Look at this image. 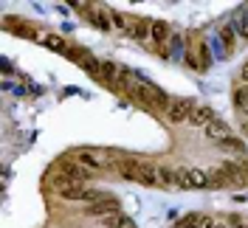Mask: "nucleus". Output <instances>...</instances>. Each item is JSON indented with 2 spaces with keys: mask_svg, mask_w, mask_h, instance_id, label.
I'll list each match as a JSON object with an SVG mask.
<instances>
[{
  "mask_svg": "<svg viewBox=\"0 0 248 228\" xmlns=\"http://www.w3.org/2000/svg\"><path fill=\"white\" fill-rule=\"evenodd\" d=\"M220 147H226V150H237V152H243L246 147L240 144V138H234V136H229L226 141H220Z\"/></svg>",
  "mask_w": 248,
  "mask_h": 228,
  "instance_id": "a211bd4d",
  "label": "nucleus"
},
{
  "mask_svg": "<svg viewBox=\"0 0 248 228\" xmlns=\"http://www.w3.org/2000/svg\"><path fill=\"white\" fill-rule=\"evenodd\" d=\"M195 110H198V105H195L192 99H178L175 105H170V110H167V116H170V122L181 124V122H189Z\"/></svg>",
  "mask_w": 248,
  "mask_h": 228,
  "instance_id": "39448f33",
  "label": "nucleus"
},
{
  "mask_svg": "<svg viewBox=\"0 0 248 228\" xmlns=\"http://www.w3.org/2000/svg\"><path fill=\"white\" fill-rule=\"evenodd\" d=\"M77 161H79V164H82L85 169H88V172H99V169H105V164H102V161H99L93 152H79Z\"/></svg>",
  "mask_w": 248,
  "mask_h": 228,
  "instance_id": "dca6fc26",
  "label": "nucleus"
},
{
  "mask_svg": "<svg viewBox=\"0 0 248 228\" xmlns=\"http://www.w3.org/2000/svg\"><path fill=\"white\" fill-rule=\"evenodd\" d=\"M119 74H122V68L116 65V62H108V60H102V74H99V79L108 85V88H119Z\"/></svg>",
  "mask_w": 248,
  "mask_h": 228,
  "instance_id": "6e6552de",
  "label": "nucleus"
},
{
  "mask_svg": "<svg viewBox=\"0 0 248 228\" xmlns=\"http://www.w3.org/2000/svg\"><path fill=\"white\" fill-rule=\"evenodd\" d=\"M232 29L237 31V37H240V40H246V43H248V9H246V6L234 12Z\"/></svg>",
  "mask_w": 248,
  "mask_h": 228,
  "instance_id": "9d476101",
  "label": "nucleus"
},
{
  "mask_svg": "<svg viewBox=\"0 0 248 228\" xmlns=\"http://www.w3.org/2000/svg\"><path fill=\"white\" fill-rule=\"evenodd\" d=\"M119 200L116 198H105L99 200V203H93V206H88V214L91 217H110V214H119Z\"/></svg>",
  "mask_w": 248,
  "mask_h": 228,
  "instance_id": "0eeeda50",
  "label": "nucleus"
},
{
  "mask_svg": "<svg viewBox=\"0 0 248 228\" xmlns=\"http://www.w3.org/2000/svg\"><path fill=\"white\" fill-rule=\"evenodd\" d=\"M229 133H232V130H229V124L223 122V119H215V122L206 127V138H209V141H217V144H220V141H226Z\"/></svg>",
  "mask_w": 248,
  "mask_h": 228,
  "instance_id": "1a4fd4ad",
  "label": "nucleus"
},
{
  "mask_svg": "<svg viewBox=\"0 0 248 228\" xmlns=\"http://www.w3.org/2000/svg\"><path fill=\"white\" fill-rule=\"evenodd\" d=\"M232 226H234V228H248V226H243V223H240L237 217H232Z\"/></svg>",
  "mask_w": 248,
  "mask_h": 228,
  "instance_id": "6ab92c4d",
  "label": "nucleus"
},
{
  "mask_svg": "<svg viewBox=\"0 0 248 228\" xmlns=\"http://www.w3.org/2000/svg\"><path fill=\"white\" fill-rule=\"evenodd\" d=\"M147 26H153V23H136V26H130V34H133L136 40H144V37H147Z\"/></svg>",
  "mask_w": 248,
  "mask_h": 228,
  "instance_id": "f3484780",
  "label": "nucleus"
},
{
  "mask_svg": "<svg viewBox=\"0 0 248 228\" xmlns=\"http://www.w3.org/2000/svg\"><path fill=\"white\" fill-rule=\"evenodd\" d=\"M217 116H215V110H212V107H198V110H195V113H192V119H189V124H195V127H203V130H206V127H209V124L215 122Z\"/></svg>",
  "mask_w": 248,
  "mask_h": 228,
  "instance_id": "9b49d317",
  "label": "nucleus"
},
{
  "mask_svg": "<svg viewBox=\"0 0 248 228\" xmlns=\"http://www.w3.org/2000/svg\"><path fill=\"white\" fill-rule=\"evenodd\" d=\"M178 189H212V178L203 169L178 167Z\"/></svg>",
  "mask_w": 248,
  "mask_h": 228,
  "instance_id": "7ed1b4c3",
  "label": "nucleus"
},
{
  "mask_svg": "<svg viewBox=\"0 0 248 228\" xmlns=\"http://www.w3.org/2000/svg\"><path fill=\"white\" fill-rule=\"evenodd\" d=\"M119 172H122L127 181H136L141 186H161L158 183V167L153 164H141V161H122V164H116Z\"/></svg>",
  "mask_w": 248,
  "mask_h": 228,
  "instance_id": "f257e3e1",
  "label": "nucleus"
},
{
  "mask_svg": "<svg viewBox=\"0 0 248 228\" xmlns=\"http://www.w3.org/2000/svg\"><path fill=\"white\" fill-rule=\"evenodd\" d=\"M57 172H60V178H65V181H71V183H85L93 175L79 161H71V158H62L60 164H57Z\"/></svg>",
  "mask_w": 248,
  "mask_h": 228,
  "instance_id": "20e7f679",
  "label": "nucleus"
},
{
  "mask_svg": "<svg viewBox=\"0 0 248 228\" xmlns=\"http://www.w3.org/2000/svg\"><path fill=\"white\" fill-rule=\"evenodd\" d=\"M234 40H237V31L232 29V23L223 26V29H220V46H223V54H232L234 51Z\"/></svg>",
  "mask_w": 248,
  "mask_h": 228,
  "instance_id": "2eb2a0df",
  "label": "nucleus"
},
{
  "mask_svg": "<svg viewBox=\"0 0 248 228\" xmlns=\"http://www.w3.org/2000/svg\"><path fill=\"white\" fill-rule=\"evenodd\" d=\"M246 9H248V3H246Z\"/></svg>",
  "mask_w": 248,
  "mask_h": 228,
  "instance_id": "412c9836",
  "label": "nucleus"
},
{
  "mask_svg": "<svg viewBox=\"0 0 248 228\" xmlns=\"http://www.w3.org/2000/svg\"><path fill=\"white\" fill-rule=\"evenodd\" d=\"M150 34H153V40H155L158 54H161V57H167V43L172 40L170 26H167V23H153V26H150Z\"/></svg>",
  "mask_w": 248,
  "mask_h": 228,
  "instance_id": "423d86ee",
  "label": "nucleus"
},
{
  "mask_svg": "<svg viewBox=\"0 0 248 228\" xmlns=\"http://www.w3.org/2000/svg\"><path fill=\"white\" fill-rule=\"evenodd\" d=\"M133 99H139V102H144V105L150 107H167L170 110V105H167V96H164V91H158L153 82H147V79H133V93H130Z\"/></svg>",
  "mask_w": 248,
  "mask_h": 228,
  "instance_id": "f03ea898",
  "label": "nucleus"
},
{
  "mask_svg": "<svg viewBox=\"0 0 248 228\" xmlns=\"http://www.w3.org/2000/svg\"><path fill=\"white\" fill-rule=\"evenodd\" d=\"M217 228H229V226H217Z\"/></svg>",
  "mask_w": 248,
  "mask_h": 228,
  "instance_id": "aec40b11",
  "label": "nucleus"
},
{
  "mask_svg": "<svg viewBox=\"0 0 248 228\" xmlns=\"http://www.w3.org/2000/svg\"><path fill=\"white\" fill-rule=\"evenodd\" d=\"M158 183H161V189H172V186H178V169L158 167Z\"/></svg>",
  "mask_w": 248,
  "mask_h": 228,
  "instance_id": "ddd939ff",
  "label": "nucleus"
},
{
  "mask_svg": "<svg viewBox=\"0 0 248 228\" xmlns=\"http://www.w3.org/2000/svg\"><path fill=\"white\" fill-rule=\"evenodd\" d=\"M105 228H136V223H133V217H127V214H110V217H105Z\"/></svg>",
  "mask_w": 248,
  "mask_h": 228,
  "instance_id": "4468645a",
  "label": "nucleus"
},
{
  "mask_svg": "<svg viewBox=\"0 0 248 228\" xmlns=\"http://www.w3.org/2000/svg\"><path fill=\"white\" fill-rule=\"evenodd\" d=\"M40 40H43V46L51 48V51H60V54H68V51H71L68 43H65V37H60V34H43Z\"/></svg>",
  "mask_w": 248,
  "mask_h": 228,
  "instance_id": "f8f14e48",
  "label": "nucleus"
}]
</instances>
